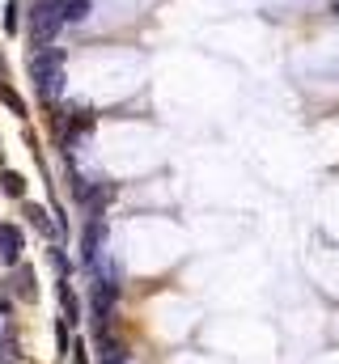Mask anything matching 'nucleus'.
<instances>
[{
	"mask_svg": "<svg viewBox=\"0 0 339 364\" xmlns=\"http://www.w3.org/2000/svg\"><path fill=\"white\" fill-rule=\"evenodd\" d=\"M21 250H25V237L17 225H0V267H17L21 263Z\"/></svg>",
	"mask_w": 339,
	"mask_h": 364,
	"instance_id": "3",
	"label": "nucleus"
},
{
	"mask_svg": "<svg viewBox=\"0 0 339 364\" xmlns=\"http://www.w3.org/2000/svg\"><path fill=\"white\" fill-rule=\"evenodd\" d=\"M13 297H17V301H34V297H38L34 271H30L25 263H17V267H13Z\"/></svg>",
	"mask_w": 339,
	"mask_h": 364,
	"instance_id": "4",
	"label": "nucleus"
},
{
	"mask_svg": "<svg viewBox=\"0 0 339 364\" xmlns=\"http://www.w3.org/2000/svg\"><path fill=\"white\" fill-rule=\"evenodd\" d=\"M98 356H102V364H110V360H127V352H123V344L115 339V335H98Z\"/></svg>",
	"mask_w": 339,
	"mask_h": 364,
	"instance_id": "6",
	"label": "nucleus"
},
{
	"mask_svg": "<svg viewBox=\"0 0 339 364\" xmlns=\"http://www.w3.org/2000/svg\"><path fill=\"white\" fill-rule=\"evenodd\" d=\"M0 102H4V106H8V110L17 115V119H25V102L17 98V89H8V85H0Z\"/></svg>",
	"mask_w": 339,
	"mask_h": 364,
	"instance_id": "11",
	"label": "nucleus"
},
{
	"mask_svg": "<svg viewBox=\"0 0 339 364\" xmlns=\"http://www.w3.org/2000/svg\"><path fill=\"white\" fill-rule=\"evenodd\" d=\"M110 364H132V360H110Z\"/></svg>",
	"mask_w": 339,
	"mask_h": 364,
	"instance_id": "14",
	"label": "nucleus"
},
{
	"mask_svg": "<svg viewBox=\"0 0 339 364\" xmlns=\"http://www.w3.org/2000/svg\"><path fill=\"white\" fill-rule=\"evenodd\" d=\"M59 13H64V21H85L93 13V4L89 0H59Z\"/></svg>",
	"mask_w": 339,
	"mask_h": 364,
	"instance_id": "8",
	"label": "nucleus"
},
{
	"mask_svg": "<svg viewBox=\"0 0 339 364\" xmlns=\"http://www.w3.org/2000/svg\"><path fill=\"white\" fill-rule=\"evenodd\" d=\"M335 13H339V0H335Z\"/></svg>",
	"mask_w": 339,
	"mask_h": 364,
	"instance_id": "15",
	"label": "nucleus"
},
{
	"mask_svg": "<svg viewBox=\"0 0 339 364\" xmlns=\"http://www.w3.org/2000/svg\"><path fill=\"white\" fill-rule=\"evenodd\" d=\"M25 221H30V225H34L42 237H55V233H59V225H55V221H51V216L38 208V204H25Z\"/></svg>",
	"mask_w": 339,
	"mask_h": 364,
	"instance_id": "5",
	"label": "nucleus"
},
{
	"mask_svg": "<svg viewBox=\"0 0 339 364\" xmlns=\"http://www.w3.org/2000/svg\"><path fill=\"white\" fill-rule=\"evenodd\" d=\"M59 25H64L59 0H34V4H30L25 30H30V42H34V47H51V38L59 34Z\"/></svg>",
	"mask_w": 339,
	"mask_h": 364,
	"instance_id": "2",
	"label": "nucleus"
},
{
	"mask_svg": "<svg viewBox=\"0 0 339 364\" xmlns=\"http://www.w3.org/2000/svg\"><path fill=\"white\" fill-rule=\"evenodd\" d=\"M55 348H59V356H68V327L64 322L55 327Z\"/></svg>",
	"mask_w": 339,
	"mask_h": 364,
	"instance_id": "12",
	"label": "nucleus"
},
{
	"mask_svg": "<svg viewBox=\"0 0 339 364\" xmlns=\"http://www.w3.org/2000/svg\"><path fill=\"white\" fill-rule=\"evenodd\" d=\"M0 191L13 195V199H21V195H25V178H21L17 170H0Z\"/></svg>",
	"mask_w": 339,
	"mask_h": 364,
	"instance_id": "7",
	"label": "nucleus"
},
{
	"mask_svg": "<svg viewBox=\"0 0 339 364\" xmlns=\"http://www.w3.org/2000/svg\"><path fill=\"white\" fill-rule=\"evenodd\" d=\"M25 72H30V81L47 98H55L59 93V81H64V51L59 47H34L30 59H25Z\"/></svg>",
	"mask_w": 339,
	"mask_h": 364,
	"instance_id": "1",
	"label": "nucleus"
},
{
	"mask_svg": "<svg viewBox=\"0 0 339 364\" xmlns=\"http://www.w3.org/2000/svg\"><path fill=\"white\" fill-rule=\"evenodd\" d=\"M59 305H64V318H68V327H72V322H76V314H81V305H76V297H72L68 280H64V288H59Z\"/></svg>",
	"mask_w": 339,
	"mask_h": 364,
	"instance_id": "10",
	"label": "nucleus"
},
{
	"mask_svg": "<svg viewBox=\"0 0 339 364\" xmlns=\"http://www.w3.org/2000/svg\"><path fill=\"white\" fill-rule=\"evenodd\" d=\"M4 30H8V34L17 30V0H8V13H4Z\"/></svg>",
	"mask_w": 339,
	"mask_h": 364,
	"instance_id": "13",
	"label": "nucleus"
},
{
	"mask_svg": "<svg viewBox=\"0 0 339 364\" xmlns=\"http://www.w3.org/2000/svg\"><path fill=\"white\" fill-rule=\"evenodd\" d=\"M98 237H102V221H89V229H85V263H98Z\"/></svg>",
	"mask_w": 339,
	"mask_h": 364,
	"instance_id": "9",
	"label": "nucleus"
}]
</instances>
